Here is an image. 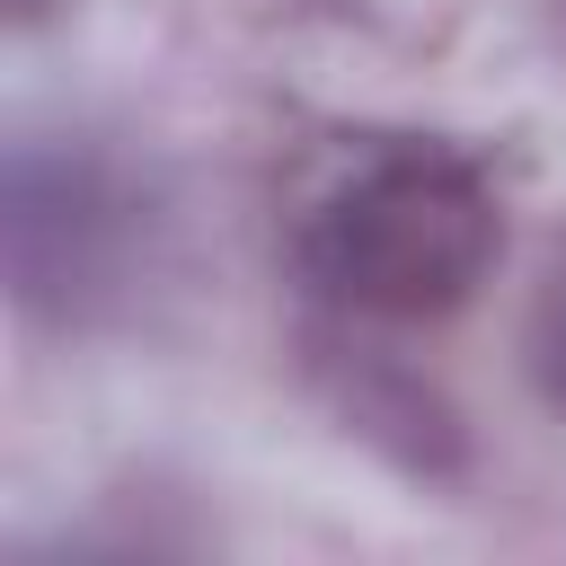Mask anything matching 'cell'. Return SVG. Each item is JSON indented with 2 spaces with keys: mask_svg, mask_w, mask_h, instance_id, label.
<instances>
[{
  "mask_svg": "<svg viewBox=\"0 0 566 566\" xmlns=\"http://www.w3.org/2000/svg\"><path fill=\"white\" fill-rule=\"evenodd\" d=\"M531 354H539V380H548V398L566 407V274H557V292L539 301V336H531Z\"/></svg>",
  "mask_w": 566,
  "mask_h": 566,
  "instance_id": "obj_3",
  "label": "cell"
},
{
  "mask_svg": "<svg viewBox=\"0 0 566 566\" xmlns=\"http://www.w3.org/2000/svg\"><path fill=\"white\" fill-rule=\"evenodd\" d=\"M18 9H44V0H18Z\"/></svg>",
  "mask_w": 566,
  "mask_h": 566,
  "instance_id": "obj_4",
  "label": "cell"
},
{
  "mask_svg": "<svg viewBox=\"0 0 566 566\" xmlns=\"http://www.w3.org/2000/svg\"><path fill=\"white\" fill-rule=\"evenodd\" d=\"M504 248L495 186L433 142L363 150L301 212V274L363 318H442L460 310Z\"/></svg>",
  "mask_w": 566,
  "mask_h": 566,
  "instance_id": "obj_1",
  "label": "cell"
},
{
  "mask_svg": "<svg viewBox=\"0 0 566 566\" xmlns=\"http://www.w3.org/2000/svg\"><path fill=\"white\" fill-rule=\"evenodd\" d=\"M115 248H124V203L97 168L80 159H44L27 150L9 168V274L27 301H80L115 274Z\"/></svg>",
  "mask_w": 566,
  "mask_h": 566,
  "instance_id": "obj_2",
  "label": "cell"
}]
</instances>
